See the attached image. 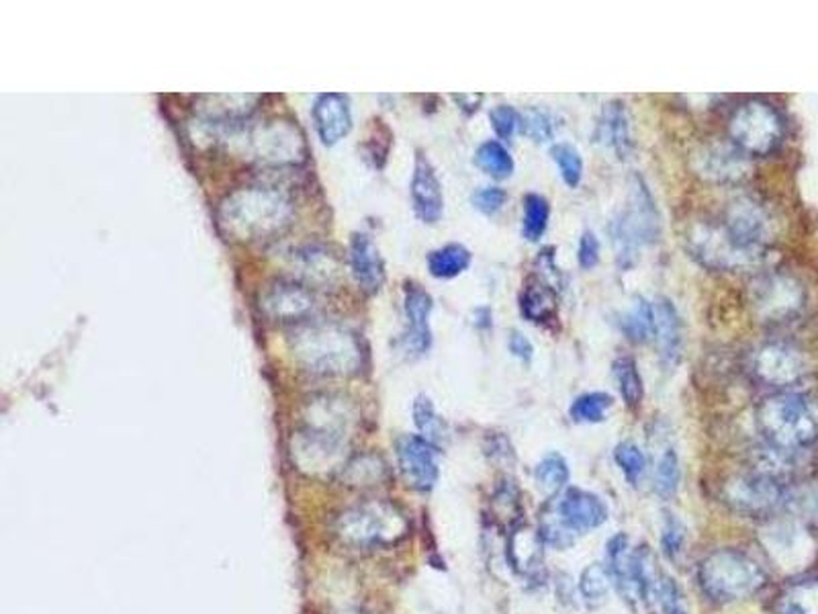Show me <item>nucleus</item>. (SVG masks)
Listing matches in <instances>:
<instances>
[{
  "mask_svg": "<svg viewBox=\"0 0 818 614\" xmlns=\"http://www.w3.org/2000/svg\"><path fill=\"white\" fill-rule=\"evenodd\" d=\"M757 428L771 447L798 452L818 439V401L802 391H780L759 403Z\"/></svg>",
  "mask_w": 818,
  "mask_h": 614,
  "instance_id": "1",
  "label": "nucleus"
},
{
  "mask_svg": "<svg viewBox=\"0 0 818 614\" xmlns=\"http://www.w3.org/2000/svg\"><path fill=\"white\" fill-rule=\"evenodd\" d=\"M291 201L279 187H246L220 207V224L242 240H261L289 224Z\"/></svg>",
  "mask_w": 818,
  "mask_h": 614,
  "instance_id": "2",
  "label": "nucleus"
},
{
  "mask_svg": "<svg viewBox=\"0 0 818 614\" xmlns=\"http://www.w3.org/2000/svg\"><path fill=\"white\" fill-rule=\"evenodd\" d=\"M698 579L704 594L717 602L749 598L766 584V572L751 555L739 549H719L700 564Z\"/></svg>",
  "mask_w": 818,
  "mask_h": 614,
  "instance_id": "3",
  "label": "nucleus"
},
{
  "mask_svg": "<svg viewBox=\"0 0 818 614\" xmlns=\"http://www.w3.org/2000/svg\"><path fill=\"white\" fill-rule=\"evenodd\" d=\"M614 244L619 252V263L622 269L633 266L639 251L643 246H651L661 236V220L651 191L646 188L641 176H634L631 183L629 205L612 224Z\"/></svg>",
  "mask_w": 818,
  "mask_h": 614,
  "instance_id": "4",
  "label": "nucleus"
},
{
  "mask_svg": "<svg viewBox=\"0 0 818 614\" xmlns=\"http://www.w3.org/2000/svg\"><path fill=\"white\" fill-rule=\"evenodd\" d=\"M408 530V520L396 506L384 501H369L348 508L335 518V535L354 547H379L401 539Z\"/></svg>",
  "mask_w": 818,
  "mask_h": 614,
  "instance_id": "5",
  "label": "nucleus"
},
{
  "mask_svg": "<svg viewBox=\"0 0 818 614\" xmlns=\"http://www.w3.org/2000/svg\"><path fill=\"white\" fill-rule=\"evenodd\" d=\"M720 232L743 254L751 264H757L768 251L773 240V220L766 205L753 197L732 199L717 220Z\"/></svg>",
  "mask_w": 818,
  "mask_h": 614,
  "instance_id": "6",
  "label": "nucleus"
},
{
  "mask_svg": "<svg viewBox=\"0 0 818 614\" xmlns=\"http://www.w3.org/2000/svg\"><path fill=\"white\" fill-rule=\"evenodd\" d=\"M729 136L747 156H768L783 139V119L766 100H747L731 115Z\"/></svg>",
  "mask_w": 818,
  "mask_h": 614,
  "instance_id": "7",
  "label": "nucleus"
},
{
  "mask_svg": "<svg viewBox=\"0 0 818 614\" xmlns=\"http://www.w3.org/2000/svg\"><path fill=\"white\" fill-rule=\"evenodd\" d=\"M751 303L761 322H790L805 308V289L793 276L769 273L751 285Z\"/></svg>",
  "mask_w": 818,
  "mask_h": 614,
  "instance_id": "8",
  "label": "nucleus"
},
{
  "mask_svg": "<svg viewBox=\"0 0 818 614\" xmlns=\"http://www.w3.org/2000/svg\"><path fill=\"white\" fill-rule=\"evenodd\" d=\"M308 337L313 339L310 349H303L308 367L313 373L322 376H344L354 373L360 363V349L357 340L338 328H311Z\"/></svg>",
  "mask_w": 818,
  "mask_h": 614,
  "instance_id": "9",
  "label": "nucleus"
},
{
  "mask_svg": "<svg viewBox=\"0 0 818 614\" xmlns=\"http://www.w3.org/2000/svg\"><path fill=\"white\" fill-rule=\"evenodd\" d=\"M722 498L741 515L768 516L783 508L786 486H781L778 477L759 471L729 479L722 488Z\"/></svg>",
  "mask_w": 818,
  "mask_h": 614,
  "instance_id": "10",
  "label": "nucleus"
},
{
  "mask_svg": "<svg viewBox=\"0 0 818 614\" xmlns=\"http://www.w3.org/2000/svg\"><path fill=\"white\" fill-rule=\"evenodd\" d=\"M808 371L805 352L790 342H766L751 354V373L771 388H790Z\"/></svg>",
  "mask_w": 818,
  "mask_h": 614,
  "instance_id": "11",
  "label": "nucleus"
},
{
  "mask_svg": "<svg viewBox=\"0 0 818 614\" xmlns=\"http://www.w3.org/2000/svg\"><path fill=\"white\" fill-rule=\"evenodd\" d=\"M397 461L399 469L409 481V486L418 491H430L435 489L438 476H440V464H438V447L435 442L418 437V435H406L397 439Z\"/></svg>",
  "mask_w": 818,
  "mask_h": 614,
  "instance_id": "12",
  "label": "nucleus"
},
{
  "mask_svg": "<svg viewBox=\"0 0 818 614\" xmlns=\"http://www.w3.org/2000/svg\"><path fill=\"white\" fill-rule=\"evenodd\" d=\"M763 543L771 559L786 569L805 567L815 552L812 540L808 537L802 523L793 518L769 523V527L763 530Z\"/></svg>",
  "mask_w": 818,
  "mask_h": 614,
  "instance_id": "13",
  "label": "nucleus"
},
{
  "mask_svg": "<svg viewBox=\"0 0 818 614\" xmlns=\"http://www.w3.org/2000/svg\"><path fill=\"white\" fill-rule=\"evenodd\" d=\"M551 506L558 516V520L577 537L592 528L602 527L607 520V508L604 500L585 489H565Z\"/></svg>",
  "mask_w": 818,
  "mask_h": 614,
  "instance_id": "14",
  "label": "nucleus"
},
{
  "mask_svg": "<svg viewBox=\"0 0 818 614\" xmlns=\"http://www.w3.org/2000/svg\"><path fill=\"white\" fill-rule=\"evenodd\" d=\"M694 170L712 183H741L749 175V156L732 144H708L695 152Z\"/></svg>",
  "mask_w": 818,
  "mask_h": 614,
  "instance_id": "15",
  "label": "nucleus"
},
{
  "mask_svg": "<svg viewBox=\"0 0 818 614\" xmlns=\"http://www.w3.org/2000/svg\"><path fill=\"white\" fill-rule=\"evenodd\" d=\"M432 298L426 289L408 283L403 291V310L408 318V330L403 334V351L411 357H422L423 352H428L432 344V332L428 327V318L432 314Z\"/></svg>",
  "mask_w": 818,
  "mask_h": 614,
  "instance_id": "16",
  "label": "nucleus"
},
{
  "mask_svg": "<svg viewBox=\"0 0 818 614\" xmlns=\"http://www.w3.org/2000/svg\"><path fill=\"white\" fill-rule=\"evenodd\" d=\"M409 193H411L413 212L423 224H436L442 217V212H445L442 185L436 176L435 166L423 156L422 152H418L416 156Z\"/></svg>",
  "mask_w": 818,
  "mask_h": 614,
  "instance_id": "17",
  "label": "nucleus"
},
{
  "mask_svg": "<svg viewBox=\"0 0 818 614\" xmlns=\"http://www.w3.org/2000/svg\"><path fill=\"white\" fill-rule=\"evenodd\" d=\"M509 567L528 582H541L545 577V543L538 530L528 525H518L509 530Z\"/></svg>",
  "mask_w": 818,
  "mask_h": 614,
  "instance_id": "18",
  "label": "nucleus"
},
{
  "mask_svg": "<svg viewBox=\"0 0 818 614\" xmlns=\"http://www.w3.org/2000/svg\"><path fill=\"white\" fill-rule=\"evenodd\" d=\"M313 124L325 146H334L352 129V111L347 95L325 92L313 103Z\"/></svg>",
  "mask_w": 818,
  "mask_h": 614,
  "instance_id": "19",
  "label": "nucleus"
},
{
  "mask_svg": "<svg viewBox=\"0 0 818 614\" xmlns=\"http://www.w3.org/2000/svg\"><path fill=\"white\" fill-rule=\"evenodd\" d=\"M595 139L621 158H626L633 152V126L621 100H612L604 107L595 126Z\"/></svg>",
  "mask_w": 818,
  "mask_h": 614,
  "instance_id": "20",
  "label": "nucleus"
},
{
  "mask_svg": "<svg viewBox=\"0 0 818 614\" xmlns=\"http://www.w3.org/2000/svg\"><path fill=\"white\" fill-rule=\"evenodd\" d=\"M350 269L360 289H364L367 293H377L383 287V259L367 234H354L350 240Z\"/></svg>",
  "mask_w": 818,
  "mask_h": 614,
  "instance_id": "21",
  "label": "nucleus"
},
{
  "mask_svg": "<svg viewBox=\"0 0 818 614\" xmlns=\"http://www.w3.org/2000/svg\"><path fill=\"white\" fill-rule=\"evenodd\" d=\"M653 308H655V339H658L659 357L668 367H673L682 359V320H680L675 305L665 298L655 301Z\"/></svg>",
  "mask_w": 818,
  "mask_h": 614,
  "instance_id": "22",
  "label": "nucleus"
},
{
  "mask_svg": "<svg viewBox=\"0 0 818 614\" xmlns=\"http://www.w3.org/2000/svg\"><path fill=\"white\" fill-rule=\"evenodd\" d=\"M606 567L624 601H636L639 592L633 579V549L631 539L624 533H619L607 540Z\"/></svg>",
  "mask_w": 818,
  "mask_h": 614,
  "instance_id": "23",
  "label": "nucleus"
},
{
  "mask_svg": "<svg viewBox=\"0 0 818 614\" xmlns=\"http://www.w3.org/2000/svg\"><path fill=\"white\" fill-rule=\"evenodd\" d=\"M520 312L534 324H546L557 318V291L548 285L545 276H530V281L524 285Z\"/></svg>",
  "mask_w": 818,
  "mask_h": 614,
  "instance_id": "24",
  "label": "nucleus"
},
{
  "mask_svg": "<svg viewBox=\"0 0 818 614\" xmlns=\"http://www.w3.org/2000/svg\"><path fill=\"white\" fill-rule=\"evenodd\" d=\"M266 310L274 318H286V320H299L305 314H310L313 308V300L308 289L301 287L298 283H286L281 281L273 291L269 293V298L264 301Z\"/></svg>",
  "mask_w": 818,
  "mask_h": 614,
  "instance_id": "25",
  "label": "nucleus"
},
{
  "mask_svg": "<svg viewBox=\"0 0 818 614\" xmlns=\"http://www.w3.org/2000/svg\"><path fill=\"white\" fill-rule=\"evenodd\" d=\"M473 254L462 244H447L428 254V271L436 279H455L471 266Z\"/></svg>",
  "mask_w": 818,
  "mask_h": 614,
  "instance_id": "26",
  "label": "nucleus"
},
{
  "mask_svg": "<svg viewBox=\"0 0 818 614\" xmlns=\"http://www.w3.org/2000/svg\"><path fill=\"white\" fill-rule=\"evenodd\" d=\"M534 481L545 496L551 498L558 496L569 481V465L565 461V457L558 452H548L534 467Z\"/></svg>",
  "mask_w": 818,
  "mask_h": 614,
  "instance_id": "27",
  "label": "nucleus"
},
{
  "mask_svg": "<svg viewBox=\"0 0 818 614\" xmlns=\"http://www.w3.org/2000/svg\"><path fill=\"white\" fill-rule=\"evenodd\" d=\"M622 332L626 334V339L633 340L636 344H645L649 340L655 339V308L653 303L636 298L633 308L629 310V314L622 320Z\"/></svg>",
  "mask_w": 818,
  "mask_h": 614,
  "instance_id": "28",
  "label": "nucleus"
},
{
  "mask_svg": "<svg viewBox=\"0 0 818 614\" xmlns=\"http://www.w3.org/2000/svg\"><path fill=\"white\" fill-rule=\"evenodd\" d=\"M475 164L484 170L485 175H489L496 181H504V178L514 175V168H516L508 148L497 139H489V142H485L477 148Z\"/></svg>",
  "mask_w": 818,
  "mask_h": 614,
  "instance_id": "29",
  "label": "nucleus"
},
{
  "mask_svg": "<svg viewBox=\"0 0 818 614\" xmlns=\"http://www.w3.org/2000/svg\"><path fill=\"white\" fill-rule=\"evenodd\" d=\"M633 579L641 601L649 602L655 598L661 574L655 564V555L649 549V545L633 549Z\"/></svg>",
  "mask_w": 818,
  "mask_h": 614,
  "instance_id": "30",
  "label": "nucleus"
},
{
  "mask_svg": "<svg viewBox=\"0 0 818 614\" xmlns=\"http://www.w3.org/2000/svg\"><path fill=\"white\" fill-rule=\"evenodd\" d=\"M793 520L802 525L818 527V488L817 486H793L786 488L783 508Z\"/></svg>",
  "mask_w": 818,
  "mask_h": 614,
  "instance_id": "31",
  "label": "nucleus"
},
{
  "mask_svg": "<svg viewBox=\"0 0 818 614\" xmlns=\"http://www.w3.org/2000/svg\"><path fill=\"white\" fill-rule=\"evenodd\" d=\"M778 614H818V579L796 582L778 602Z\"/></svg>",
  "mask_w": 818,
  "mask_h": 614,
  "instance_id": "32",
  "label": "nucleus"
},
{
  "mask_svg": "<svg viewBox=\"0 0 818 614\" xmlns=\"http://www.w3.org/2000/svg\"><path fill=\"white\" fill-rule=\"evenodd\" d=\"M612 576L604 564L587 565L580 577V594L587 608H600L607 602L610 588H612Z\"/></svg>",
  "mask_w": 818,
  "mask_h": 614,
  "instance_id": "33",
  "label": "nucleus"
},
{
  "mask_svg": "<svg viewBox=\"0 0 818 614\" xmlns=\"http://www.w3.org/2000/svg\"><path fill=\"white\" fill-rule=\"evenodd\" d=\"M612 369H614V379L621 389L622 400L626 406L636 408L643 401L645 388H643V377L639 373V367L634 363L633 357H619Z\"/></svg>",
  "mask_w": 818,
  "mask_h": 614,
  "instance_id": "34",
  "label": "nucleus"
},
{
  "mask_svg": "<svg viewBox=\"0 0 818 614\" xmlns=\"http://www.w3.org/2000/svg\"><path fill=\"white\" fill-rule=\"evenodd\" d=\"M551 217V205L543 195L530 193L524 197V220H522V234L530 242H538L545 236Z\"/></svg>",
  "mask_w": 818,
  "mask_h": 614,
  "instance_id": "35",
  "label": "nucleus"
},
{
  "mask_svg": "<svg viewBox=\"0 0 818 614\" xmlns=\"http://www.w3.org/2000/svg\"><path fill=\"white\" fill-rule=\"evenodd\" d=\"M411 412H413V422L423 439L435 442L438 447V442L447 437V422L436 412L432 400L426 396H418L413 401Z\"/></svg>",
  "mask_w": 818,
  "mask_h": 614,
  "instance_id": "36",
  "label": "nucleus"
},
{
  "mask_svg": "<svg viewBox=\"0 0 818 614\" xmlns=\"http://www.w3.org/2000/svg\"><path fill=\"white\" fill-rule=\"evenodd\" d=\"M680 486V459L671 447L661 449L655 461V491L661 498L670 500Z\"/></svg>",
  "mask_w": 818,
  "mask_h": 614,
  "instance_id": "37",
  "label": "nucleus"
},
{
  "mask_svg": "<svg viewBox=\"0 0 818 614\" xmlns=\"http://www.w3.org/2000/svg\"><path fill=\"white\" fill-rule=\"evenodd\" d=\"M607 408H612V396H607L604 391H592L583 393L571 403L569 415L575 422L597 425L606 420Z\"/></svg>",
  "mask_w": 818,
  "mask_h": 614,
  "instance_id": "38",
  "label": "nucleus"
},
{
  "mask_svg": "<svg viewBox=\"0 0 818 614\" xmlns=\"http://www.w3.org/2000/svg\"><path fill=\"white\" fill-rule=\"evenodd\" d=\"M551 158L557 164L558 173L567 187L577 188L582 185L583 158L577 148L561 142L551 148Z\"/></svg>",
  "mask_w": 818,
  "mask_h": 614,
  "instance_id": "39",
  "label": "nucleus"
},
{
  "mask_svg": "<svg viewBox=\"0 0 818 614\" xmlns=\"http://www.w3.org/2000/svg\"><path fill=\"white\" fill-rule=\"evenodd\" d=\"M520 127L528 138L543 144V142L555 138L557 121H555V117L548 109L528 107L524 115H520Z\"/></svg>",
  "mask_w": 818,
  "mask_h": 614,
  "instance_id": "40",
  "label": "nucleus"
},
{
  "mask_svg": "<svg viewBox=\"0 0 818 614\" xmlns=\"http://www.w3.org/2000/svg\"><path fill=\"white\" fill-rule=\"evenodd\" d=\"M538 535L541 539L548 547H555V549H569L571 545L577 540V535L571 533L569 528L565 527L558 516L555 515L553 506H548L543 516H541V527H538Z\"/></svg>",
  "mask_w": 818,
  "mask_h": 614,
  "instance_id": "41",
  "label": "nucleus"
},
{
  "mask_svg": "<svg viewBox=\"0 0 818 614\" xmlns=\"http://www.w3.org/2000/svg\"><path fill=\"white\" fill-rule=\"evenodd\" d=\"M614 459H616V464L621 467L624 477L633 486H636L639 479L645 476V455H643V451L634 442H622V445H619L616 451H614Z\"/></svg>",
  "mask_w": 818,
  "mask_h": 614,
  "instance_id": "42",
  "label": "nucleus"
},
{
  "mask_svg": "<svg viewBox=\"0 0 818 614\" xmlns=\"http://www.w3.org/2000/svg\"><path fill=\"white\" fill-rule=\"evenodd\" d=\"M655 598L663 614H690V606H688L682 588L665 574H661Z\"/></svg>",
  "mask_w": 818,
  "mask_h": 614,
  "instance_id": "43",
  "label": "nucleus"
},
{
  "mask_svg": "<svg viewBox=\"0 0 818 614\" xmlns=\"http://www.w3.org/2000/svg\"><path fill=\"white\" fill-rule=\"evenodd\" d=\"M685 543H688V528L678 516L668 513L663 520V535H661L663 553L675 562L685 552Z\"/></svg>",
  "mask_w": 818,
  "mask_h": 614,
  "instance_id": "44",
  "label": "nucleus"
},
{
  "mask_svg": "<svg viewBox=\"0 0 818 614\" xmlns=\"http://www.w3.org/2000/svg\"><path fill=\"white\" fill-rule=\"evenodd\" d=\"M494 504H496L497 513H501V516L512 523V528L518 527L516 520L522 515L520 494H518V486L514 479L501 481V486L497 488L496 496H494Z\"/></svg>",
  "mask_w": 818,
  "mask_h": 614,
  "instance_id": "45",
  "label": "nucleus"
},
{
  "mask_svg": "<svg viewBox=\"0 0 818 614\" xmlns=\"http://www.w3.org/2000/svg\"><path fill=\"white\" fill-rule=\"evenodd\" d=\"M489 119H491V127H494L497 138L504 139V142L514 138V134L520 127V114L509 105H497L496 109L489 114Z\"/></svg>",
  "mask_w": 818,
  "mask_h": 614,
  "instance_id": "46",
  "label": "nucleus"
},
{
  "mask_svg": "<svg viewBox=\"0 0 818 614\" xmlns=\"http://www.w3.org/2000/svg\"><path fill=\"white\" fill-rule=\"evenodd\" d=\"M506 201H508V193L499 187L477 188L471 197L473 207L485 215H496L497 212H501Z\"/></svg>",
  "mask_w": 818,
  "mask_h": 614,
  "instance_id": "47",
  "label": "nucleus"
},
{
  "mask_svg": "<svg viewBox=\"0 0 818 614\" xmlns=\"http://www.w3.org/2000/svg\"><path fill=\"white\" fill-rule=\"evenodd\" d=\"M600 254H602L600 240L594 232L585 230L580 238V248H577V261L582 264V269H594L595 264L600 263Z\"/></svg>",
  "mask_w": 818,
  "mask_h": 614,
  "instance_id": "48",
  "label": "nucleus"
},
{
  "mask_svg": "<svg viewBox=\"0 0 818 614\" xmlns=\"http://www.w3.org/2000/svg\"><path fill=\"white\" fill-rule=\"evenodd\" d=\"M508 349L516 359H520L524 363H530L534 357V347L530 340L526 339L522 332L514 330L509 332Z\"/></svg>",
  "mask_w": 818,
  "mask_h": 614,
  "instance_id": "49",
  "label": "nucleus"
},
{
  "mask_svg": "<svg viewBox=\"0 0 818 614\" xmlns=\"http://www.w3.org/2000/svg\"><path fill=\"white\" fill-rule=\"evenodd\" d=\"M452 99L459 103L460 109H462L465 114L471 115L473 111H477V109H479V105H481V100H484V95H455Z\"/></svg>",
  "mask_w": 818,
  "mask_h": 614,
  "instance_id": "50",
  "label": "nucleus"
}]
</instances>
